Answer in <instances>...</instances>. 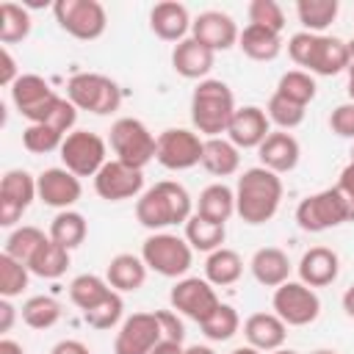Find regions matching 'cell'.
<instances>
[{"label": "cell", "instance_id": "9c48e42d", "mask_svg": "<svg viewBox=\"0 0 354 354\" xmlns=\"http://www.w3.org/2000/svg\"><path fill=\"white\" fill-rule=\"evenodd\" d=\"M61 160L75 177H94L108 163L105 141L91 130H75L61 144Z\"/></svg>", "mask_w": 354, "mask_h": 354}, {"label": "cell", "instance_id": "f907efd6", "mask_svg": "<svg viewBox=\"0 0 354 354\" xmlns=\"http://www.w3.org/2000/svg\"><path fill=\"white\" fill-rule=\"evenodd\" d=\"M337 191L343 194V199H346V205H348V221H354V163H348V166L340 171Z\"/></svg>", "mask_w": 354, "mask_h": 354}, {"label": "cell", "instance_id": "7a4b0ae2", "mask_svg": "<svg viewBox=\"0 0 354 354\" xmlns=\"http://www.w3.org/2000/svg\"><path fill=\"white\" fill-rule=\"evenodd\" d=\"M136 218L147 230H163L191 218V196L180 183L160 180L136 202Z\"/></svg>", "mask_w": 354, "mask_h": 354}, {"label": "cell", "instance_id": "f5cc1de1", "mask_svg": "<svg viewBox=\"0 0 354 354\" xmlns=\"http://www.w3.org/2000/svg\"><path fill=\"white\" fill-rule=\"evenodd\" d=\"M50 354H91V351H88L80 340H61V343L53 346Z\"/></svg>", "mask_w": 354, "mask_h": 354}, {"label": "cell", "instance_id": "6125c7cd", "mask_svg": "<svg viewBox=\"0 0 354 354\" xmlns=\"http://www.w3.org/2000/svg\"><path fill=\"white\" fill-rule=\"evenodd\" d=\"M310 354H337V351H332V348H315V351H310Z\"/></svg>", "mask_w": 354, "mask_h": 354}, {"label": "cell", "instance_id": "277c9868", "mask_svg": "<svg viewBox=\"0 0 354 354\" xmlns=\"http://www.w3.org/2000/svg\"><path fill=\"white\" fill-rule=\"evenodd\" d=\"M66 97L77 111H88L97 116L113 113L122 105V91L119 86L97 72H80L75 77H69L66 83Z\"/></svg>", "mask_w": 354, "mask_h": 354}, {"label": "cell", "instance_id": "681fc988", "mask_svg": "<svg viewBox=\"0 0 354 354\" xmlns=\"http://www.w3.org/2000/svg\"><path fill=\"white\" fill-rule=\"evenodd\" d=\"M155 318L160 324L163 340H171V343H183L185 340V326L177 318V313H171V310H155Z\"/></svg>", "mask_w": 354, "mask_h": 354}, {"label": "cell", "instance_id": "d6a6232c", "mask_svg": "<svg viewBox=\"0 0 354 354\" xmlns=\"http://www.w3.org/2000/svg\"><path fill=\"white\" fill-rule=\"evenodd\" d=\"M241 271H243V260H241L238 252L221 246V249L207 254L205 277H207L210 285H232V282H238Z\"/></svg>", "mask_w": 354, "mask_h": 354}, {"label": "cell", "instance_id": "d4e9b609", "mask_svg": "<svg viewBox=\"0 0 354 354\" xmlns=\"http://www.w3.org/2000/svg\"><path fill=\"white\" fill-rule=\"evenodd\" d=\"M249 266H252L254 279H257L260 285H266V288H279V285H285L288 277H290V260H288V254H285L282 249H277V246H263V249H257Z\"/></svg>", "mask_w": 354, "mask_h": 354}, {"label": "cell", "instance_id": "b9f144b4", "mask_svg": "<svg viewBox=\"0 0 354 354\" xmlns=\"http://www.w3.org/2000/svg\"><path fill=\"white\" fill-rule=\"evenodd\" d=\"M64 133H58L55 127H50V124H28L25 130H22V147L28 149V152H33V155H47V152H53V149H61V144H64Z\"/></svg>", "mask_w": 354, "mask_h": 354}, {"label": "cell", "instance_id": "ffe728a7", "mask_svg": "<svg viewBox=\"0 0 354 354\" xmlns=\"http://www.w3.org/2000/svg\"><path fill=\"white\" fill-rule=\"evenodd\" d=\"M191 17H188V8L183 3H174V0H163L158 6H152L149 11V28L158 39L163 41H183L188 28H191Z\"/></svg>", "mask_w": 354, "mask_h": 354}, {"label": "cell", "instance_id": "3957f363", "mask_svg": "<svg viewBox=\"0 0 354 354\" xmlns=\"http://www.w3.org/2000/svg\"><path fill=\"white\" fill-rule=\"evenodd\" d=\"M232 113H235V97L230 86L221 80H199V86L191 94L194 127L210 138H218V133H227Z\"/></svg>", "mask_w": 354, "mask_h": 354}, {"label": "cell", "instance_id": "f1b7e54d", "mask_svg": "<svg viewBox=\"0 0 354 354\" xmlns=\"http://www.w3.org/2000/svg\"><path fill=\"white\" fill-rule=\"evenodd\" d=\"M235 213V191H230L224 183H213L199 194L196 202V216L227 224V218Z\"/></svg>", "mask_w": 354, "mask_h": 354}, {"label": "cell", "instance_id": "ee69618b", "mask_svg": "<svg viewBox=\"0 0 354 354\" xmlns=\"http://www.w3.org/2000/svg\"><path fill=\"white\" fill-rule=\"evenodd\" d=\"M268 119L277 122L282 130L299 127L304 122V105H296V102H290V100H285L274 91L271 100H268Z\"/></svg>", "mask_w": 354, "mask_h": 354}, {"label": "cell", "instance_id": "74e56055", "mask_svg": "<svg viewBox=\"0 0 354 354\" xmlns=\"http://www.w3.org/2000/svg\"><path fill=\"white\" fill-rule=\"evenodd\" d=\"M277 94L285 97V100H290V102H296V105H304L307 108L315 100V80L304 69H290V72H285L279 77Z\"/></svg>", "mask_w": 354, "mask_h": 354}, {"label": "cell", "instance_id": "cb8c5ba5", "mask_svg": "<svg viewBox=\"0 0 354 354\" xmlns=\"http://www.w3.org/2000/svg\"><path fill=\"white\" fill-rule=\"evenodd\" d=\"M213 61H216V53L207 50L205 44H199L194 36L191 39H183L171 50V66H174V72L183 75V77H188V80L205 77L213 69Z\"/></svg>", "mask_w": 354, "mask_h": 354}, {"label": "cell", "instance_id": "9a60e30c", "mask_svg": "<svg viewBox=\"0 0 354 354\" xmlns=\"http://www.w3.org/2000/svg\"><path fill=\"white\" fill-rule=\"evenodd\" d=\"M160 340H163V332H160L155 313H136L122 324L113 351L116 354H149Z\"/></svg>", "mask_w": 354, "mask_h": 354}, {"label": "cell", "instance_id": "7bdbcfd3", "mask_svg": "<svg viewBox=\"0 0 354 354\" xmlns=\"http://www.w3.org/2000/svg\"><path fill=\"white\" fill-rule=\"evenodd\" d=\"M199 326H202L205 337H210V340H230V337L238 332L241 318H238L235 307H230V304H218V310H216L205 324H199Z\"/></svg>", "mask_w": 354, "mask_h": 354}, {"label": "cell", "instance_id": "8fae6325", "mask_svg": "<svg viewBox=\"0 0 354 354\" xmlns=\"http://www.w3.org/2000/svg\"><path fill=\"white\" fill-rule=\"evenodd\" d=\"M274 313L288 326H307L321 313V299L304 282H285L274 290Z\"/></svg>", "mask_w": 354, "mask_h": 354}, {"label": "cell", "instance_id": "44dd1931", "mask_svg": "<svg viewBox=\"0 0 354 354\" xmlns=\"http://www.w3.org/2000/svg\"><path fill=\"white\" fill-rule=\"evenodd\" d=\"M299 141L290 136V133H268V138L257 147V158L263 163V169L274 171V174H282V171H293L296 163H299Z\"/></svg>", "mask_w": 354, "mask_h": 354}, {"label": "cell", "instance_id": "d590c367", "mask_svg": "<svg viewBox=\"0 0 354 354\" xmlns=\"http://www.w3.org/2000/svg\"><path fill=\"white\" fill-rule=\"evenodd\" d=\"M53 94H55V91L50 88V83H47L44 77H39V75H19L17 83L11 86V100H14V105L19 108V113L36 108L39 102H44V100L53 97Z\"/></svg>", "mask_w": 354, "mask_h": 354}, {"label": "cell", "instance_id": "ac0fdd59", "mask_svg": "<svg viewBox=\"0 0 354 354\" xmlns=\"http://www.w3.org/2000/svg\"><path fill=\"white\" fill-rule=\"evenodd\" d=\"M268 116L266 111H260L257 105H243V108H235L232 119H230V127H227V136L235 147H243V149H252V147H260L266 138H268Z\"/></svg>", "mask_w": 354, "mask_h": 354}, {"label": "cell", "instance_id": "ab89813d", "mask_svg": "<svg viewBox=\"0 0 354 354\" xmlns=\"http://www.w3.org/2000/svg\"><path fill=\"white\" fill-rule=\"evenodd\" d=\"M47 241V235L39 230V227H17L11 235H8V241H6V254H11L14 260H19V263H30V257L36 254V249L41 246Z\"/></svg>", "mask_w": 354, "mask_h": 354}, {"label": "cell", "instance_id": "603a6c76", "mask_svg": "<svg viewBox=\"0 0 354 354\" xmlns=\"http://www.w3.org/2000/svg\"><path fill=\"white\" fill-rule=\"evenodd\" d=\"M340 271V260L332 249L326 246H313L301 254L299 260V277L307 288H326L337 279Z\"/></svg>", "mask_w": 354, "mask_h": 354}, {"label": "cell", "instance_id": "db71d44e", "mask_svg": "<svg viewBox=\"0 0 354 354\" xmlns=\"http://www.w3.org/2000/svg\"><path fill=\"white\" fill-rule=\"evenodd\" d=\"M14 307H11V301L8 299H3L0 301V332L6 335V332H11V326H14Z\"/></svg>", "mask_w": 354, "mask_h": 354}, {"label": "cell", "instance_id": "7dc6e473", "mask_svg": "<svg viewBox=\"0 0 354 354\" xmlns=\"http://www.w3.org/2000/svg\"><path fill=\"white\" fill-rule=\"evenodd\" d=\"M329 127L340 138H354V102L337 105L332 111V116H329Z\"/></svg>", "mask_w": 354, "mask_h": 354}, {"label": "cell", "instance_id": "6f0895ef", "mask_svg": "<svg viewBox=\"0 0 354 354\" xmlns=\"http://www.w3.org/2000/svg\"><path fill=\"white\" fill-rule=\"evenodd\" d=\"M348 55H351V61H348V97L354 102V39L348 41Z\"/></svg>", "mask_w": 354, "mask_h": 354}, {"label": "cell", "instance_id": "bcb514c9", "mask_svg": "<svg viewBox=\"0 0 354 354\" xmlns=\"http://www.w3.org/2000/svg\"><path fill=\"white\" fill-rule=\"evenodd\" d=\"M122 310H124V304H122V296L113 290L102 304H97L94 310H88V313H83V321L88 324V326H94V329H111L119 318H122Z\"/></svg>", "mask_w": 354, "mask_h": 354}, {"label": "cell", "instance_id": "4fadbf2b", "mask_svg": "<svg viewBox=\"0 0 354 354\" xmlns=\"http://www.w3.org/2000/svg\"><path fill=\"white\" fill-rule=\"evenodd\" d=\"M33 196H39L36 180L25 169L6 171L0 180V224L14 227L28 210V205L33 202Z\"/></svg>", "mask_w": 354, "mask_h": 354}, {"label": "cell", "instance_id": "2e32d148", "mask_svg": "<svg viewBox=\"0 0 354 354\" xmlns=\"http://www.w3.org/2000/svg\"><path fill=\"white\" fill-rule=\"evenodd\" d=\"M36 191H39V199L50 207H58V210H69V205H75L80 199V180L69 171V169H61V166H53V169H44L36 180Z\"/></svg>", "mask_w": 354, "mask_h": 354}, {"label": "cell", "instance_id": "60d3db41", "mask_svg": "<svg viewBox=\"0 0 354 354\" xmlns=\"http://www.w3.org/2000/svg\"><path fill=\"white\" fill-rule=\"evenodd\" d=\"M28 274H30V268L25 263H19L3 252L0 254V296L3 299L19 296L28 288Z\"/></svg>", "mask_w": 354, "mask_h": 354}, {"label": "cell", "instance_id": "7c38bea8", "mask_svg": "<svg viewBox=\"0 0 354 354\" xmlns=\"http://www.w3.org/2000/svg\"><path fill=\"white\" fill-rule=\"evenodd\" d=\"M169 299H171V307H174L177 313L194 318L196 324H205V321L218 310V304H221L218 296H216V290L210 288V282H207V279H199V277H185V279H180V282L171 288Z\"/></svg>", "mask_w": 354, "mask_h": 354}, {"label": "cell", "instance_id": "e575fe53", "mask_svg": "<svg viewBox=\"0 0 354 354\" xmlns=\"http://www.w3.org/2000/svg\"><path fill=\"white\" fill-rule=\"evenodd\" d=\"M30 36V14L25 6L17 3H0V41L17 44Z\"/></svg>", "mask_w": 354, "mask_h": 354}, {"label": "cell", "instance_id": "680465c9", "mask_svg": "<svg viewBox=\"0 0 354 354\" xmlns=\"http://www.w3.org/2000/svg\"><path fill=\"white\" fill-rule=\"evenodd\" d=\"M343 310H346V315H348V318H354V285L343 293Z\"/></svg>", "mask_w": 354, "mask_h": 354}, {"label": "cell", "instance_id": "8992f818", "mask_svg": "<svg viewBox=\"0 0 354 354\" xmlns=\"http://www.w3.org/2000/svg\"><path fill=\"white\" fill-rule=\"evenodd\" d=\"M55 22L61 25V30H66L69 36L80 39V41H94L105 33L108 25V14L102 8V3L97 0H58L53 6Z\"/></svg>", "mask_w": 354, "mask_h": 354}, {"label": "cell", "instance_id": "484cf974", "mask_svg": "<svg viewBox=\"0 0 354 354\" xmlns=\"http://www.w3.org/2000/svg\"><path fill=\"white\" fill-rule=\"evenodd\" d=\"M238 47L252 61H274L279 55V50H282V41H279V33L249 22L238 36Z\"/></svg>", "mask_w": 354, "mask_h": 354}, {"label": "cell", "instance_id": "6da1fadb", "mask_svg": "<svg viewBox=\"0 0 354 354\" xmlns=\"http://www.w3.org/2000/svg\"><path fill=\"white\" fill-rule=\"evenodd\" d=\"M282 199V180L263 169H246L238 177V188H235V213L246 221V224H266L274 218L277 207Z\"/></svg>", "mask_w": 354, "mask_h": 354}, {"label": "cell", "instance_id": "be15d7a7", "mask_svg": "<svg viewBox=\"0 0 354 354\" xmlns=\"http://www.w3.org/2000/svg\"><path fill=\"white\" fill-rule=\"evenodd\" d=\"M271 354H299V351H290V348H277V351H271Z\"/></svg>", "mask_w": 354, "mask_h": 354}, {"label": "cell", "instance_id": "836d02e7", "mask_svg": "<svg viewBox=\"0 0 354 354\" xmlns=\"http://www.w3.org/2000/svg\"><path fill=\"white\" fill-rule=\"evenodd\" d=\"M86 235H88V224L77 210H61L50 224V238L64 249L80 246Z\"/></svg>", "mask_w": 354, "mask_h": 354}, {"label": "cell", "instance_id": "e0dca14e", "mask_svg": "<svg viewBox=\"0 0 354 354\" xmlns=\"http://www.w3.org/2000/svg\"><path fill=\"white\" fill-rule=\"evenodd\" d=\"M191 33L199 44H205L207 50L218 53V50H230L235 41H238V25L230 14H221V11H202L194 25H191Z\"/></svg>", "mask_w": 354, "mask_h": 354}, {"label": "cell", "instance_id": "5b68a950", "mask_svg": "<svg viewBox=\"0 0 354 354\" xmlns=\"http://www.w3.org/2000/svg\"><path fill=\"white\" fill-rule=\"evenodd\" d=\"M111 149H113L116 160H122L133 169H144L158 152V138L147 130L144 122L124 116L111 124Z\"/></svg>", "mask_w": 354, "mask_h": 354}, {"label": "cell", "instance_id": "f35d334b", "mask_svg": "<svg viewBox=\"0 0 354 354\" xmlns=\"http://www.w3.org/2000/svg\"><path fill=\"white\" fill-rule=\"evenodd\" d=\"M61 318V304L53 296H33L22 304V321L30 329H50Z\"/></svg>", "mask_w": 354, "mask_h": 354}, {"label": "cell", "instance_id": "1f68e13d", "mask_svg": "<svg viewBox=\"0 0 354 354\" xmlns=\"http://www.w3.org/2000/svg\"><path fill=\"white\" fill-rule=\"evenodd\" d=\"M28 268H30V274H36V277H41V279H58V277L69 268V249H64V246H58L53 238H47V241L36 249V254L30 257Z\"/></svg>", "mask_w": 354, "mask_h": 354}, {"label": "cell", "instance_id": "5bb4252c", "mask_svg": "<svg viewBox=\"0 0 354 354\" xmlns=\"http://www.w3.org/2000/svg\"><path fill=\"white\" fill-rule=\"evenodd\" d=\"M144 188V171L133 169L122 160H108L97 174H94V191L105 199V202H122V199H133L138 191Z\"/></svg>", "mask_w": 354, "mask_h": 354}, {"label": "cell", "instance_id": "30bf717a", "mask_svg": "<svg viewBox=\"0 0 354 354\" xmlns=\"http://www.w3.org/2000/svg\"><path fill=\"white\" fill-rule=\"evenodd\" d=\"M202 149H205V141L196 133L183 130V127H169L158 136L155 160L171 171H183V169L202 163Z\"/></svg>", "mask_w": 354, "mask_h": 354}, {"label": "cell", "instance_id": "f6af8a7d", "mask_svg": "<svg viewBox=\"0 0 354 354\" xmlns=\"http://www.w3.org/2000/svg\"><path fill=\"white\" fill-rule=\"evenodd\" d=\"M249 22L252 25H263L274 33H282L285 28V14H282V6L274 3V0H252L249 3Z\"/></svg>", "mask_w": 354, "mask_h": 354}, {"label": "cell", "instance_id": "e7e4bbea", "mask_svg": "<svg viewBox=\"0 0 354 354\" xmlns=\"http://www.w3.org/2000/svg\"><path fill=\"white\" fill-rule=\"evenodd\" d=\"M351 163H354V147H351Z\"/></svg>", "mask_w": 354, "mask_h": 354}, {"label": "cell", "instance_id": "9f6ffc18", "mask_svg": "<svg viewBox=\"0 0 354 354\" xmlns=\"http://www.w3.org/2000/svg\"><path fill=\"white\" fill-rule=\"evenodd\" d=\"M0 354H25V348H22L17 340L3 337V340H0Z\"/></svg>", "mask_w": 354, "mask_h": 354}, {"label": "cell", "instance_id": "f546056e", "mask_svg": "<svg viewBox=\"0 0 354 354\" xmlns=\"http://www.w3.org/2000/svg\"><path fill=\"white\" fill-rule=\"evenodd\" d=\"M111 293H113V288L108 285V279H102V277H97V274H80V277H75L72 285H69V299H72V304H75L77 310H83V313H88V310H94L97 304H102Z\"/></svg>", "mask_w": 354, "mask_h": 354}, {"label": "cell", "instance_id": "83f0119b", "mask_svg": "<svg viewBox=\"0 0 354 354\" xmlns=\"http://www.w3.org/2000/svg\"><path fill=\"white\" fill-rule=\"evenodd\" d=\"M238 163H241V155H238V147L232 141H224V138H207L205 141V149H202L205 171H210L213 177H230L238 171Z\"/></svg>", "mask_w": 354, "mask_h": 354}, {"label": "cell", "instance_id": "91938a15", "mask_svg": "<svg viewBox=\"0 0 354 354\" xmlns=\"http://www.w3.org/2000/svg\"><path fill=\"white\" fill-rule=\"evenodd\" d=\"M185 354H213L207 346H191V348H185Z\"/></svg>", "mask_w": 354, "mask_h": 354}, {"label": "cell", "instance_id": "94428289", "mask_svg": "<svg viewBox=\"0 0 354 354\" xmlns=\"http://www.w3.org/2000/svg\"><path fill=\"white\" fill-rule=\"evenodd\" d=\"M230 354H260L257 348H252V346H241V348H232Z\"/></svg>", "mask_w": 354, "mask_h": 354}, {"label": "cell", "instance_id": "52a82bcc", "mask_svg": "<svg viewBox=\"0 0 354 354\" xmlns=\"http://www.w3.org/2000/svg\"><path fill=\"white\" fill-rule=\"evenodd\" d=\"M296 221L304 232H324V230H332L348 221V205L335 185V188H326V191H318L301 199L296 207Z\"/></svg>", "mask_w": 354, "mask_h": 354}, {"label": "cell", "instance_id": "4316f807", "mask_svg": "<svg viewBox=\"0 0 354 354\" xmlns=\"http://www.w3.org/2000/svg\"><path fill=\"white\" fill-rule=\"evenodd\" d=\"M108 285L113 290H122V293H133L144 285L147 279V263L136 254H116L111 263H108Z\"/></svg>", "mask_w": 354, "mask_h": 354}, {"label": "cell", "instance_id": "8d00e7d4", "mask_svg": "<svg viewBox=\"0 0 354 354\" xmlns=\"http://www.w3.org/2000/svg\"><path fill=\"white\" fill-rule=\"evenodd\" d=\"M337 0H299L296 3V14L299 22L307 28V33H318L324 28H329L337 17Z\"/></svg>", "mask_w": 354, "mask_h": 354}, {"label": "cell", "instance_id": "7402d4cb", "mask_svg": "<svg viewBox=\"0 0 354 354\" xmlns=\"http://www.w3.org/2000/svg\"><path fill=\"white\" fill-rule=\"evenodd\" d=\"M243 335L257 351H277L288 337V324L277 313H254L243 324Z\"/></svg>", "mask_w": 354, "mask_h": 354}, {"label": "cell", "instance_id": "ba28073f", "mask_svg": "<svg viewBox=\"0 0 354 354\" xmlns=\"http://www.w3.org/2000/svg\"><path fill=\"white\" fill-rule=\"evenodd\" d=\"M141 260L160 277H183L191 268V246L171 232H155L144 241Z\"/></svg>", "mask_w": 354, "mask_h": 354}, {"label": "cell", "instance_id": "816d5d0a", "mask_svg": "<svg viewBox=\"0 0 354 354\" xmlns=\"http://www.w3.org/2000/svg\"><path fill=\"white\" fill-rule=\"evenodd\" d=\"M17 61L6 47H0V86H14L17 83Z\"/></svg>", "mask_w": 354, "mask_h": 354}, {"label": "cell", "instance_id": "11a10c76", "mask_svg": "<svg viewBox=\"0 0 354 354\" xmlns=\"http://www.w3.org/2000/svg\"><path fill=\"white\" fill-rule=\"evenodd\" d=\"M149 354H185L183 343H171V340H160Z\"/></svg>", "mask_w": 354, "mask_h": 354}, {"label": "cell", "instance_id": "c3c4849f", "mask_svg": "<svg viewBox=\"0 0 354 354\" xmlns=\"http://www.w3.org/2000/svg\"><path fill=\"white\" fill-rule=\"evenodd\" d=\"M75 119H77V108L69 102V100H64L61 97V102L55 105V111H53V116L44 122V124H50V127H55L58 133H64V136H69V130L75 127Z\"/></svg>", "mask_w": 354, "mask_h": 354}, {"label": "cell", "instance_id": "d6986e66", "mask_svg": "<svg viewBox=\"0 0 354 354\" xmlns=\"http://www.w3.org/2000/svg\"><path fill=\"white\" fill-rule=\"evenodd\" d=\"M348 61H351V55H348V41H340V39H335V36H321V33H315L313 50H310V58H307V66H304V69L329 77V75H337V72L348 69Z\"/></svg>", "mask_w": 354, "mask_h": 354}, {"label": "cell", "instance_id": "4dcf8cb0", "mask_svg": "<svg viewBox=\"0 0 354 354\" xmlns=\"http://www.w3.org/2000/svg\"><path fill=\"white\" fill-rule=\"evenodd\" d=\"M224 238H227V227L218 221L202 218L196 213L185 221V241L196 252H216V249H221Z\"/></svg>", "mask_w": 354, "mask_h": 354}]
</instances>
